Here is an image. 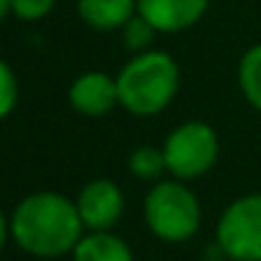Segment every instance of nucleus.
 Here are the masks:
<instances>
[{"mask_svg": "<svg viewBox=\"0 0 261 261\" xmlns=\"http://www.w3.org/2000/svg\"><path fill=\"white\" fill-rule=\"evenodd\" d=\"M10 236L25 254L56 259L76 249L84 236V223L76 203L43 190L18 203L10 216Z\"/></svg>", "mask_w": 261, "mask_h": 261, "instance_id": "obj_1", "label": "nucleus"}, {"mask_svg": "<svg viewBox=\"0 0 261 261\" xmlns=\"http://www.w3.org/2000/svg\"><path fill=\"white\" fill-rule=\"evenodd\" d=\"M180 84V71L165 51H140L117 76L119 104L137 114L152 117L173 101Z\"/></svg>", "mask_w": 261, "mask_h": 261, "instance_id": "obj_2", "label": "nucleus"}, {"mask_svg": "<svg viewBox=\"0 0 261 261\" xmlns=\"http://www.w3.org/2000/svg\"><path fill=\"white\" fill-rule=\"evenodd\" d=\"M145 221L150 231L163 241H188L200 226L198 198L180 180H163L147 193Z\"/></svg>", "mask_w": 261, "mask_h": 261, "instance_id": "obj_3", "label": "nucleus"}, {"mask_svg": "<svg viewBox=\"0 0 261 261\" xmlns=\"http://www.w3.org/2000/svg\"><path fill=\"white\" fill-rule=\"evenodd\" d=\"M216 239L226 259L261 261V193L241 195L223 211Z\"/></svg>", "mask_w": 261, "mask_h": 261, "instance_id": "obj_4", "label": "nucleus"}, {"mask_svg": "<svg viewBox=\"0 0 261 261\" xmlns=\"http://www.w3.org/2000/svg\"><path fill=\"white\" fill-rule=\"evenodd\" d=\"M168 170L177 180H193L208 173L218 158V137L203 122H185L173 129L163 145Z\"/></svg>", "mask_w": 261, "mask_h": 261, "instance_id": "obj_5", "label": "nucleus"}, {"mask_svg": "<svg viewBox=\"0 0 261 261\" xmlns=\"http://www.w3.org/2000/svg\"><path fill=\"white\" fill-rule=\"evenodd\" d=\"M76 211L84 228L109 231L124 211V195L112 180H91L76 198Z\"/></svg>", "mask_w": 261, "mask_h": 261, "instance_id": "obj_6", "label": "nucleus"}, {"mask_svg": "<svg viewBox=\"0 0 261 261\" xmlns=\"http://www.w3.org/2000/svg\"><path fill=\"white\" fill-rule=\"evenodd\" d=\"M69 101L79 114L87 117H101L107 114L114 104H119L117 94V79L101 74V71H87L82 74L71 89H69Z\"/></svg>", "mask_w": 261, "mask_h": 261, "instance_id": "obj_7", "label": "nucleus"}, {"mask_svg": "<svg viewBox=\"0 0 261 261\" xmlns=\"http://www.w3.org/2000/svg\"><path fill=\"white\" fill-rule=\"evenodd\" d=\"M205 8L208 0H137V13L165 33L193 25L195 20H200Z\"/></svg>", "mask_w": 261, "mask_h": 261, "instance_id": "obj_8", "label": "nucleus"}, {"mask_svg": "<svg viewBox=\"0 0 261 261\" xmlns=\"http://www.w3.org/2000/svg\"><path fill=\"white\" fill-rule=\"evenodd\" d=\"M137 0H79L82 20L96 31H114L124 28L127 20L135 15Z\"/></svg>", "mask_w": 261, "mask_h": 261, "instance_id": "obj_9", "label": "nucleus"}, {"mask_svg": "<svg viewBox=\"0 0 261 261\" xmlns=\"http://www.w3.org/2000/svg\"><path fill=\"white\" fill-rule=\"evenodd\" d=\"M74 261H135L129 246L109 233V231H91L82 236L74 249Z\"/></svg>", "mask_w": 261, "mask_h": 261, "instance_id": "obj_10", "label": "nucleus"}, {"mask_svg": "<svg viewBox=\"0 0 261 261\" xmlns=\"http://www.w3.org/2000/svg\"><path fill=\"white\" fill-rule=\"evenodd\" d=\"M239 84L246 101L261 112V43L244 54L239 64Z\"/></svg>", "mask_w": 261, "mask_h": 261, "instance_id": "obj_11", "label": "nucleus"}, {"mask_svg": "<svg viewBox=\"0 0 261 261\" xmlns=\"http://www.w3.org/2000/svg\"><path fill=\"white\" fill-rule=\"evenodd\" d=\"M168 170L165 163V152L158 147H137L129 155V173L135 175L137 180H158L160 175Z\"/></svg>", "mask_w": 261, "mask_h": 261, "instance_id": "obj_12", "label": "nucleus"}, {"mask_svg": "<svg viewBox=\"0 0 261 261\" xmlns=\"http://www.w3.org/2000/svg\"><path fill=\"white\" fill-rule=\"evenodd\" d=\"M155 33H158V28L137 13L124 25V46L132 51H147V46L155 41Z\"/></svg>", "mask_w": 261, "mask_h": 261, "instance_id": "obj_13", "label": "nucleus"}, {"mask_svg": "<svg viewBox=\"0 0 261 261\" xmlns=\"http://www.w3.org/2000/svg\"><path fill=\"white\" fill-rule=\"evenodd\" d=\"M18 101V79L13 69L0 59V119H5Z\"/></svg>", "mask_w": 261, "mask_h": 261, "instance_id": "obj_14", "label": "nucleus"}, {"mask_svg": "<svg viewBox=\"0 0 261 261\" xmlns=\"http://www.w3.org/2000/svg\"><path fill=\"white\" fill-rule=\"evenodd\" d=\"M54 8V0H10V10L20 20H38L48 15Z\"/></svg>", "mask_w": 261, "mask_h": 261, "instance_id": "obj_15", "label": "nucleus"}, {"mask_svg": "<svg viewBox=\"0 0 261 261\" xmlns=\"http://www.w3.org/2000/svg\"><path fill=\"white\" fill-rule=\"evenodd\" d=\"M8 233H10V223L5 221V216H3V211H0V249L5 246V239H8Z\"/></svg>", "mask_w": 261, "mask_h": 261, "instance_id": "obj_16", "label": "nucleus"}, {"mask_svg": "<svg viewBox=\"0 0 261 261\" xmlns=\"http://www.w3.org/2000/svg\"><path fill=\"white\" fill-rule=\"evenodd\" d=\"M8 10H10V0H0V20L8 15Z\"/></svg>", "mask_w": 261, "mask_h": 261, "instance_id": "obj_17", "label": "nucleus"}, {"mask_svg": "<svg viewBox=\"0 0 261 261\" xmlns=\"http://www.w3.org/2000/svg\"><path fill=\"white\" fill-rule=\"evenodd\" d=\"M228 261H233V259H228Z\"/></svg>", "mask_w": 261, "mask_h": 261, "instance_id": "obj_18", "label": "nucleus"}]
</instances>
